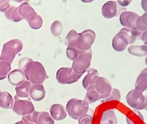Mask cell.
Segmentation results:
<instances>
[{
	"label": "cell",
	"mask_w": 147,
	"mask_h": 124,
	"mask_svg": "<svg viewBox=\"0 0 147 124\" xmlns=\"http://www.w3.org/2000/svg\"><path fill=\"white\" fill-rule=\"evenodd\" d=\"M26 78L33 85L42 84L48 78L45 67L39 62H31L24 71Z\"/></svg>",
	"instance_id": "obj_1"
},
{
	"label": "cell",
	"mask_w": 147,
	"mask_h": 124,
	"mask_svg": "<svg viewBox=\"0 0 147 124\" xmlns=\"http://www.w3.org/2000/svg\"><path fill=\"white\" fill-rule=\"evenodd\" d=\"M23 44L18 39H14L7 42L3 46L0 60L11 64L16 55L23 50Z\"/></svg>",
	"instance_id": "obj_2"
},
{
	"label": "cell",
	"mask_w": 147,
	"mask_h": 124,
	"mask_svg": "<svg viewBox=\"0 0 147 124\" xmlns=\"http://www.w3.org/2000/svg\"><path fill=\"white\" fill-rule=\"evenodd\" d=\"M66 111L71 118L78 120L80 117L87 114L89 105H84L83 100L72 98L67 102Z\"/></svg>",
	"instance_id": "obj_3"
},
{
	"label": "cell",
	"mask_w": 147,
	"mask_h": 124,
	"mask_svg": "<svg viewBox=\"0 0 147 124\" xmlns=\"http://www.w3.org/2000/svg\"><path fill=\"white\" fill-rule=\"evenodd\" d=\"M126 101L128 105L135 110H144L147 100L143 93L137 89H133L129 92L126 96Z\"/></svg>",
	"instance_id": "obj_4"
},
{
	"label": "cell",
	"mask_w": 147,
	"mask_h": 124,
	"mask_svg": "<svg viewBox=\"0 0 147 124\" xmlns=\"http://www.w3.org/2000/svg\"><path fill=\"white\" fill-rule=\"evenodd\" d=\"M92 58L91 50L84 51L74 60L72 68L76 73L83 75L90 66Z\"/></svg>",
	"instance_id": "obj_5"
},
{
	"label": "cell",
	"mask_w": 147,
	"mask_h": 124,
	"mask_svg": "<svg viewBox=\"0 0 147 124\" xmlns=\"http://www.w3.org/2000/svg\"><path fill=\"white\" fill-rule=\"evenodd\" d=\"M82 75L76 73L72 67H62L57 72L56 80L61 84H71L76 82Z\"/></svg>",
	"instance_id": "obj_6"
},
{
	"label": "cell",
	"mask_w": 147,
	"mask_h": 124,
	"mask_svg": "<svg viewBox=\"0 0 147 124\" xmlns=\"http://www.w3.org/2000/svg\"><path fill=\"white\" fill-rule=\"evenodd\" d=\"M129 44H130V37L128 28L124 27L114 37L112 45L115 50L122 52L126 49Z\"/></svg>",
	"instance_id": "obj_7"
},
{
	"label": "cell",
	"mask_w": 147,
	"mask_h": 124,
	"mask_svg": "<svg viewBox=\"0 0 147 124\" xmlns=\"http://www.w3.org/2000/svg\"><path fill=\"white\" fill-rule=\"evenodd\" d=\"M96 38L94 31L91 29H87L79 34L77 42V47L82 51H88L91 50Z\"/></svg>",
	"instance_id": "obj_8"
},
{
	"label": "cell",
	"mask_w": 147,
	"mask_h": 124,
	"mask_svg": "<svg viewBox=\"0 0 147 124\" xmlns=\"http://www.w3.org/2000/svg\"><path fill=\"white\" fill-rule=\"evenodd\" d=\"M12 110L18 115L24 116L34 112V107L31 101L20 100L19 97L16 95Z\"/></svg>",
	"instance_id": "obj_9"
},
{
	"label": "cell",
	"mask_w": 147,
	"mask_h": 124,
	"mask_svg": "<svg viewBox=\"0 0 147 124\" xmlns=\"http://www.w3.org/2000/svg\"><path fill=\"white\" fill-rule=\"evenodd\" d=\"M125 11L126 9L119 5L117 1H108L102 7L103 16L108 19L120 16L121 13Z\"/></svg>",
	"instance_id": "obj_10"
},
{
	"label": "cell",
	"mask_w": 147,
	"mask_h": 124,
	"mask_svg": "<svg viewBox=\"0 0 147 124\" xmlns=\"http://www.w3.org/2000/svg\"><path fill=\"white\" fill-rule=\"evenodd\" d=\"M28 121L36 124H54V120L47 112L35 111L23 116Z\"/></svg>",
	"instance_id": "obj_11"
},
{
	"label": "cell",
	"mask_w": 147,
	"mask_h": 124,
	"mask_svg": "<svg viewBox=\"0 0 147 124\" xmlns=\"http://www.w3.org/2000/svg\"><path fill=\"white\" fill-rule=\"evenodd\" d=\"M112 86L110 82L104 77H99L95 83V90L97 92L99 100L104 99L109 96L111 92Z\"/></svg>",
	"instance_id": "obj_12"
},
{
	"label": "cell",
	"mask_w": 147,
	"mask_h": 124,
	"mask_svg": "<svg viewBox=\"0 0 147 124\" xmlns=\"http://www.w3.org/2000/svg\"><path fill=\"white\" fill-rule=\"evenodd\" d=\"M139 17V15L135 12L125 11L120 15V22L125 27L138 30L136 27V22Z\"/></svg>",
	"instance_id": "obj_13"
},
{
	"label": "cell",
	"mask_w": 147,
	"mask_h": 124,
	"mask_svg": "<svg viewBox=\"0 0 147 124\" xmlns=\"http://www.w3.org/2000/svg\"><path fill=\"white\" fill-rule=\"evenodd\" d=\"M99 77L97 70L91 68L88 71L87 74L85 76L83 80V86L87 90L95 89V83Z\"/></svg>",
	"instance_id": "obj_14"
},
{
	"label": "cell",
	"mask_w": 147,
	"mask_h": 124,
	"mask_svg": "<svg viewBox=\"0 0 147 124\" xmlns=\"http://www.w3.org/2000/svg\"><path fill=\"white\" fill-rule=\"evenodd\" d=\"M25 73L23 71L20 69H16L11 72L8 75V80L13 85L18 86L25 81Z\"/></svg>",
	"instance_id": "obj_15"
},
{
	"label": "cell",
	"mask_w": 147,
	"mask_h": 124,
	"mask_svg": "<svg viewBox=\"0 0 147 124\" xmlns=\"http://www.w3.org/2000/svg\"><path fill=\"white\" fill-rule=\"evenodd\" d=\"M51 116L54 120L56 121L64 119L67 117V113L64 107L60 104H54L50 108Z\"/></svg>",
	"instance_id": "obj_16"
},
{
	"label": "cell",
	"mask_w": 147,
	"mask_h": 124,
	"mask_svg": "<svg viewBox=\"0 0 147 124\" xmlns=\"http://www.w3.org/2000/svg\"><path fill=\"white\" fill-rule=\"evenodd\" d=\"M26 19L28 21L29 26L34 30L39 29L43 24L42 18L34 11L29 13Z\"/></svg>",
	"instance_id": "obj_17"
},
{
	"label": "cell",
	"mask_w": 147,
	"mask_h": 124,
	"mask_svg": "<svg viewBox=\"0 0 147 124\" xmlns=\"http://www.w3.org/2000/svg\"><path fill=\"white\" fill-rule=\"evenodd\" d=\"M45 90L42 84H34L32 86L30 91L31 98L35 101L42 100L45 96Z\"/></svg>",
	"instance_id": "obj_18"
},
{
	"label": "cell",
	"mask_w": 147,
	"mask_h": 124,
	"mask_svg": "<svg viewBox=\"0 0 147 124\" xmlns=\"http://www.w3.org/2000/svg\"><path fill=\"white\" fill-rule=\"evenodd\" d=\"M135 88L142 92L147 90V68L143 69L137 78Z\"/></svg>",
	"instance_id": "obj_19"
},
{
	"label": "cell",
	"mask_w": 147,
	"mask_h": 124,
	"mask_svg": "<svg viewBox=\"0 0 147 124\" xmlns=\"http://www.w3.org/2000/svg\"><path fill=\"white\" fill-rule=\"evenodd\" d=\"M32 84L28 80H25L20 85L16 86L15 88L16 95L19 97L26 98L30 95V91L31 88Z\"/></svg>",
	"instance_id": "obj_20"
},
{
	"label": "cell",
	"mask_w": 147,
	"mask_h": 124,
	"mask_svg": "<svg viewBox=\"0 0 147 124\" xmlns=\"http://www.w3.org/2000/svg\"><path fill=\"white\" fill-rule=\"evenodd\" d=\"M14 100L12 96L7 92H1L0 93V107L5 109L12 108Z\"/></svg>",
	"instance_id": "obj_21"
},
{
	"label": "cell",
	"mask_w": 147,
	"mask_h": 124,
	"mask_svg": "<svg viewBox=\"0 0 147 124\" xmlns=\"http://www.w3.org/2000/svg\"><path fill=\"white\" fill-rule=\"evenodd\" d=\"M117 116L114 110H108L104 111L101 116L100 124H117Z\"/></svg>",
	"instance_id": "obj_22"
},
{
	"label": "cell",
	"mask_w": 147,
	"mask_h": 124,
	"mask_svg": "<svg viewBox=\"0 0 147 124\" xmlns=\"http://www.w3.org/2000/svg\"><path fill=\"white\" fill-rule=\"evenodd\" d=\"M129 53L131 55L142 57L147 55V47L145 45H132L128 48Z\"/></svg>",
	"instance_id": "obj_23"
},
{
	"label": "cell",
	"mask_w": 147,
	"mask_h": 124,
	"mask_svg": "<svg viewBox=\"0 0 147 124\" xmlns=\"http://www.w3.org/2000/svg\"><path fill=\"white\" fill-rule=\"evenodd\" d=\"M5 16L8 19L15 22H18L23 20L18 13V7L13 6L9 7L8 11L5 12Z\"/></svg>",
	"instance_id": "obj_24"
},
{
	"label": "cell",
	"mask_w": 147,
	"mask_h": 124,
	"mask_svg": "<svg viewBox=\"0 0 147 124\" xmlns=\"http://www.w3.org/2000/svg\"><path fill=\"white\" fill-rule=\"evenodd\" d=\"M79 34L75 30H72L66 36L65 43L67 47H77V42L79 37Z\"/></svg>",
	"instance_id": "obj_25"
},
{
	"label": "cell",
	"mask_w": 147,
	"mask_h": 124,
	"mask_svg": "<svg viewBox=\"0 0 147 124\" xmlns=\"http://www.w3.org/2000/svg\"><path fill=\"white\" fill-rule=\"evenodd\" d=\"M99 95L95 89L87 90L86 94L84 99L83 100V102L84 105H89L99 101Z\"/></svg>",
	"instance_id": "obj_26"
},
{
	"label": "cell",
	"mask_w": 147,
	"mask_h": 124,
	"mask_svg": "<svg viewBox=\"0 0 147 124\" xmlns=\"http://www.w3.org/2000/svg\"><path fill=\"white\" fill-rule=\"evenodd\" d=\"M18 13L23 20L26 19V16L28 14L34 11L30 5L26 2L21 3L19 6L18 7Z\"/></svg>",
	"instance_id": "obj_27"
},
{
	"label": "cell",
	"mask_w": 147,
	"mask_h": 124,
	"mask_svg": "<svg viewBox=\"0 0 147 124\" xmlns=\"http://www.w3.org/2000/svg\"><path fill=\"white\" fill-rule=\"evenodd\" d=\"M11 69V64L7 62L0 60V80L6 78Z\"/></svg>",
	"instance_id": "obj_28"
},
{
	"label": "cell",
	"mask_w": 147,
	"mask_h": 124,
	"mask_svg": "<svg viewBox=\"0 0 147 124\" xmlns=\"http://www.w3.org/2000/svg\"><path fill=\"white\" fill-rule=\"evenodd\" d=\"M137 29L143 32L147 30V13H144L140 16L137 20Z\"/></svg>",
	"instance_id": "obj_29"
},
{
	"label": "cell",
	"mask_w": 147,
	"mask_h": 124,
	"mask_svg": "<svg viewBox=\"0 0 147 124\" xmlns=\"http://www.w3.org/2000/svg\"><path fill=\"white\" fill-rule=\"evenodd\" d=\"M83 52H84V51H81L78 47H75L68 46L66 50V54L67 58L72 61L76 59L79 55Z\"/></svg>",
	"instance_id": "obj_30"
},
{
	"label": "cell",
	"mask_w": 147,
	"mask_h": 124,
	"mask_svg": "<svg viewBox=\"0 0 147 124\" xmlns=\"http://www.w3.org/2000/svg\"><path fill=\"white\" fill-rule=\"evenodd\" d=\"M51 31L53 36H59L63 32V25L61 21L56 20L51 26Z\"/></svg>",
	"instance_id": "obj_31"
},
{
	"label": "cell",
	"mask_w": 147,
	"mask_h": 124,
	"mask_svg": "<svg viewBox=\"0 0 147 124\" xmlns=\"http://www.w3.org/2000/svg\"><path fill=\"white\" fill-rule=\"evenodd\" d=\"M121 99V93L119 90L116 88L112 89L111 92L109 97L102 101V103L109 102L111 101L116 100L119 101Z\"/></svg>",
	"instance_id": "obj_32"
},
{
	"label": "cell",
	"mask_w": 147,
	"mask_h": 124,
	"mask_svg": "<svg viewBox=\"0 0 147 124\" xmlns=\"http://www.w3.org/2000/svg\"><path fill=\"white\" fill-rule=\"evenodd\" d=\"M129 34L130 37V44L135 43L137 40L141 39L142 32L139 30L128 28Z\"/></svg>",
	"instance_id": "obj_33"
},
{
	"label": "cell",
	"mask_w": 147,
	"mask_h": 124,
	"mask_svg": "<svg viewBox=\"0 0 147 124\" xmlns=\"http://www.w3.org/2000/svg\"><path fill=\"white\" fill-rule=\"evenodd\" d=\"M78 124H92L93 117L91 115H86L80 117L78 119Z\"/></svg>",
	"instance_id": "obj_34"
},
{
	"label": "cell",
	"mask_w": 147,
	"mask_h": 124,
	"mask_svg": "<svg viewBox=\"0 0 147 124\" xmlns=\"http://www.w3.org/2000/svg\"><path fill=\"white\" fill-rule=\"evenodd\" d=\"M32 61H33V59H31L30 58H22V59L20 60V62L18 63V67H19L20 69L24 72L28 64Z\"/></svg>",
	"instance_id": "obj_35"
},
{
	"label": "cell",
	"mask_w": 147,
	"mask_h": 124,
	"mask_svg": "<svg viewBox=\"0 0 147 124\" xmlns=\"http://www.w3.org/2000/svg\"><path fill=\"white\" fill-rule=\"evenodd\" d=\"M9 1H0V12H6L9 9Z\"/></svg>",
	"instance_id": "obj_36"
},
{
	"label": "cell",
	"mask_w": 147,
	"mask_h": 124,
	"mask_svg": "<svg viewBox=\"0 0 147 124\" xmlns=\"http://www.w3.org/2000/svg\"><path fill=\"white\" fill-rule=\"evenodd\" d=\"M131 2V1L130 0H129V1H126V0L125 1H119L118 0L117 1V3H118V5L122 7L127 6L129 5Z\"/></svg>",
	"instance_id": "obj_37"
},
{
	"label": "cell",
	"mask_w": 147,
	"mask_h": 124,
	"mask_svg": "<svg viewBox=\"0 0 147 124\" xmlns=\"http://www.w3.org/2000/svg\"><path fill=\"white\" fill-rule=\"evenodd\" d=\"M141 40L144 42V45L147 47V30L142 32Z\"/></svg>",
	"instance_id": "obj_38"
},
{
	"label": "cell",
	"mask_w": 147,
	"mask_h": 124,
	"mask_svg": "<svg viewBox=\"0 0 147 124\" xmlns=\"http://www.w3.org/2000/svg\"><path fill=\"white\" fill-rule=\"evenodd\" d=\"M141 5L142 9L145 11V13H147V0H142Z\"/></svg>",
	"instance_id": "obj_39"
},
{
	"label": "cell",
	"mask_w": 147,
	"mask_h": 124,
	"mask_svg": "<svg viewBox=\"0 0 147 124\" xmlns=\"http://www.w3.org/2000/svg\"><path fill=\"white\" fill-rule=\"evenodd\" d=\"M15 124H35L34 123H32L28 121V120H26V119L23 118L22 120L18 122L17 123H15Z\"/></svg>",
	"instance_id": "obj_40"
},
{
	"label": "cell",
	"mask_w": 147,
	"mask_h": 124,
	"mask_svg": "<svg viewBox=\"0 0 147 124\" xmlns=\"http://www.w3.org/2000/svg\"><path fill=\"white\" fill-rule=\"evenodd\" d=\"M145 97L146 98V100H147V105H146V107H145V108L144 110H146L147 111V95H145Z\"/></svg>",
	"instance_id": "obj_41"
},
{
	"label": "cell",
	"mask_w": 147,
	"mask_h": 124,
	"mask_svg": "<svg viewBox=\"0 0 147 124\" xmlns=\"http://www.w3.org/2000/svg\"><path fill=\"white\" fill-rule=\"evenodd\" d=\"M145 62H146V64L147 66V58H146V60H145Z\"/></svg>",
	"instance_id": "obj_42"
},
{
	"label": "cell",
	"mask_w": 147,
	"mask_h": 124,
	"mask_svg": "<svg viewBox=\"0 0 147 124\" xmlns=\"http://www.w3.org/2000/svg\"><path fill=\"white\" fill-rule=\"evenodd\" d=\"M0 93H1V91H0Z\"/></svg>",
	"instance_id": "obj_43"
}]
</instances>
